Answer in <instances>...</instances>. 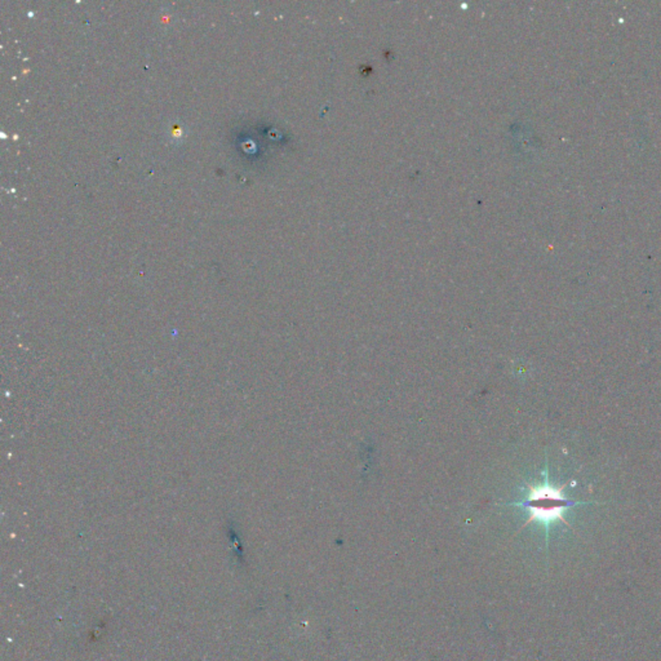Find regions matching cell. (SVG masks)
<instances>
[{
	"instance_id": "6da1fadb",
	"label": "cell",
	"mask_w": 661,
	"mask_h": 661,
	"mask_svg": "<svg viewBox=\"0 0 661 661\" xmlns=\"http://www.w3.org/2000/svg\"><path fill=\"white\" fill-rule=\"evenodd\" d=\"M544 476L545 478L541 484L528 486L526 498L523 501L512 503L509 505L525 508L530 514L525 526L532 522H537L539 525L545 528L547 541V535H549V530L552 525H555L557 522H562L566 526L571 527L564 518V513L567 512L569 508H574L576 505H586L588 503L574 501L567 498L564 495L563 487H557L555 484H550L547 478V471L544 473Z\"/></svg>"
}]
</instances>
